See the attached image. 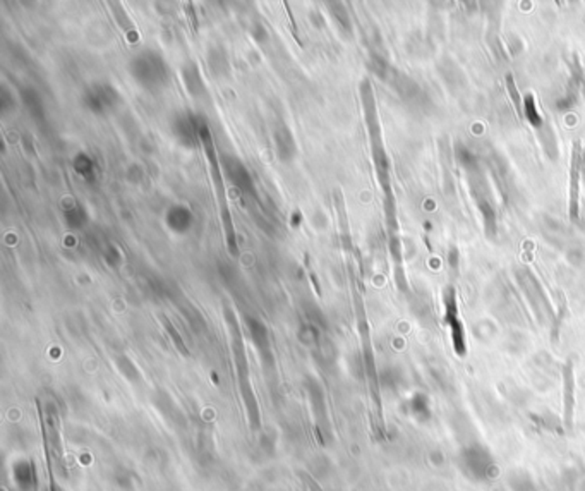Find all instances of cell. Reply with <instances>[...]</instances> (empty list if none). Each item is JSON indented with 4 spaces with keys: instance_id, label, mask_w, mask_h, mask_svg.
Masks as SVG:
<instances>
[{
    "instance_id": "6da1fadb",
    "label": "cell",
    "mask_w": 585,
    "mask_h": 491,
    "mask_svg": "<svg viewBox=\"0 0 585 491\" xmlns=\"http://www.w3.org/2000/svg\"><path fill=\"white\" fill-rule=\"evenodd\" d=\"M460 471L476 483H493L499 476V465L494 455L483 443L463 445L458 452Z\"/></svg>"
},
{
    "instance_id": "7a4b0ae2",
    "label": "cell",
    "mask_w": 585,
    "mask_h": 491,
    "mask_svg": "<svg viewBox=\"0 0 585 491\" xmlns=\"http://www.w3.org/2000/svg\"><path fill=\"white\" fill-rule=\"evenodd\" d=\"M443 306H445V325L450 328L452 335V345L453 351L458 358H465L467 355V339H465V328L460 319L458 311V301H456V293L453 287H448L443 294Z\"/></svg>"
},
{
    "instance_id": "3957f363",
    "label": "cell",
    "mask_w": 585,
    "mask_h": 491,
    "mask_svg": "<svg viewBox=\"0 0 585 491\" xmlns=\"http://www.w3.org/2000/svg\"><path fill=\"white\" fill-rule=\"evenodd\" d=\"M584 153L582 143L573 141L572 158H570V184H568V213L572 220H579L580 210V174H582Z\"/></svg>"
},
{
    "instance_id": "277c9868",
    "label": "cell",
    "mask_w": 585,
    "mask_h": 491,
    "mask_svg": "<svg viewBox=\"0 0 585 491\" xmlns=\"http://www.w3.org/2000/svg\"><path fill=\"white\" fill-rule=\"evenodd\" d=\"M563 426L565 432H572L573 419H575V368H573V361H566L563 366Z\"/></svg>"
},
{
    "instance_id": "5b68a950",
    "label": "cell",
    "mask_w": 585,
    "mask_h": 491,
    "mask_svg": "<svg viewBox=\"0 0 585 491\" xmlns=\"http://www.w3.org/2000/svg\"><path fill=\"white\" fill-rule=\"evenodd\" d=\"M409 412L412 418H416L419 423H427L433 418V411H431L429 398L423 393H417L410 398L409 402Z\"/></svg>"
},
{
    "instance_id": "8992f818",
    "label": "cell",
    "mask_w": 585,
    "mask_h": 491,
    "mask_svg": "<svg viewBox=\"0 0 585 491\" xmlns=\"http://www.w3.org/2000/svg\"><path fill=\"white\" fill-rule=\"evenodd\" d=\"M508 486L512 491H541L532 476L526 471H515L510 474Z\"/></svg>"
},
{
    "instance_id": "52a82bcc",
    "label": "cell",
    "mask_w": 585,
    "mask_h": 491,
    "mask_svg": "<svg viewBox=\"0 0 585 491\" xmlns=\"http://www.w3.org/2000/svg\"><path fill=\"white\" fill-rule=\"evenodd\" d=\"M505 80H506V90H508L510 100H512L513 106H515L517 115L522 119V117H523V100L520 98L519 88H517V83H515V77H513L512 73H508L505 76Z\"/></svg>"
},
{
    "instance_id": "ba28073f",
    "label": "cell",
    "mask_w": 585,
    "mask_h": 491,
    "mask_svg": "<svg viewBox=\"0 0 585 491\" xmlns=\"http://www.w3.org/2000/svg\"><path fill=\"white\" fill-rule=\"evenodd\" d=\"M523 113H526L527 120H529L534 127H539L542 124L539 112H537L536 98H534L532 93H527L526 97H523Z\"/></svg>"
},
{
    "instance_id": "9c48e42d",
    "label": "cell",
    "mask_w": 585,
    "mask_h": 491,
    "mask_svg": "<svg viewBox=\"0 0 585 491\" xmlns=\"http://www.w3.org/2000/svg\"><path fill=\"white\" fill-rule=\"evenodd\" d=\"M575 491H585V478H582L579 481V485H577V488H575Z\"/></svg>"
}]
</instances>
